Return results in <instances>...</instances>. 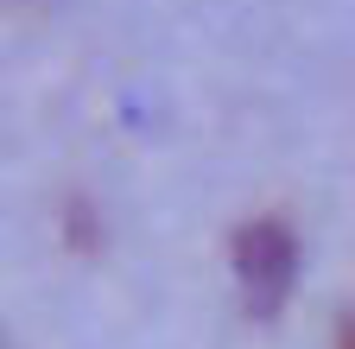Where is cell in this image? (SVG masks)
I'll list each match as a JSON object with an SVG mask.
<instances>
[{
    "instance_id": "1",
    "label": "cell",
    "mask_w": 355,
    "mask_h": 349,
    "mask_svg": "<svg viewBox=\"0 0 355 349\" xmlns=\"http://www.w3.org/2000/svg\"><path fill=\"white\" fill-rule=\"evenodd\" d=\"M235 280H241L248 312H260V318H273L286 305V292L298 280V241L279 216H254V223L235 229Z\"/></svg>"
},
{
    "instance_id": "2",
    "label": "cell",
    "mask_w": 355,
    "mask_h": 349,
    "mask_svg": "<svg viewBox=\"0 0 355 349\" xmlns=\"http://www.w3.org/2000/svg\"><path fill=\"white\" fill-rule=\"evenodd\" d=\"M0 349H7V343H0Z\"/></svg>"
}]
</instances>
